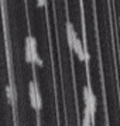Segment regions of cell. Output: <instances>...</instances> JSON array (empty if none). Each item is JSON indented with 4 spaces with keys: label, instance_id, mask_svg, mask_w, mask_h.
Masks as SVG:
<instances>
[{
    "label": "cell",
    "instance_id": "obj_1",
    "mask_svg": "<svg viewBox=\"0 0 120 126\" xmlns=\"http://www.w3.org/2000/svg\"><path fill=\"white\" fill-rule=\"evenodd\" d=\"M38 88L34 82H30L28 84V96H30V102H31V106L37 110V94H38Z\"/></svg>",
    "mask_w": 120,
    "mask_h": 126
},
{
    "label": "cell",
    "instance_id": "obj_2",
    "mask_svg": "<svg viewBox=\"0 0 120 126\" xmlns=\"http://www.w3.org/2000/svg\"><path fill=\"white\" fill-rule=\"evenodd\" d=\"M72 50L75 51V54L78 55L79 61H85V55H83V44L79 38H75L74 44H72Z\"/></svg>",
    "mask_w": 120,
    "mask_h": 126
},
{
    "label": "cell",
    "instance_id": "obj_3",
    "mask_svg": "<svg viewBox=\"0 0 120 126\" xmlns=\"http://www.w3.org/2000/svg\"><path fill=\"white\" fill-rule=\"evenodd\" d=\"M67 33H68V44L72 48V44H74L75 38H78V35L75 33V29H74V26H72V23H69V21L67 23Z\"/></svg>",
    "mask_w": 120,
    "mask_h": 126
},
{
    "label": "cell",
    "instance_id": "obj_4",
    "mask_svg": "<svg viewBox=\"0 0 120 126\" xmlns=\"http://www.w3.org/2000/svg\"><path fill=\"white\" fill-rule=\"evenodd\" d=\"M6 94H7V99H9V102L14 105L16 103V95H14V89H13V85L12 84H9L6 86Z\"/></svg>",
    "mask_w": 120,
    "mask_h": 126
},
{
    "label": "cell",
    "instance_id": "obj_5",
    "mask_svg": "<svg viewBox=\"0 0 120 126\" xmlns=\"http://www.w3.org/2000/svg\"><path fill=\"white\" fill-rule=\"evenodd\" d=\"M92 123V116L89 113V110L85 109L83 110V120H82V126H91Z\"/></svg>",
    "mask_w": 120,
    "mask_h": 126
},
{
    "label": "cell",
    "instance_id": "obj_6",
    "mask_svg": "<svg viewBox=\"0 0 120 126\" xmlns=\"http://www.w3.org/2000/svg\"><path fill=\"white\" fill-rule=\"evenodd\" d=\"M33 64L38 65V67L42 65V60L40 58V55H38V52L37 51H33Z\"/></svg>",
    "mask_w": 120,
    "mask_h": 126
},
{
    "label": "cell",
    "instance_id": "obj_7",
    "mask_svg": "<svg viewBox=\"0 0 120 126\" xmlns=\"http://www.w3.org/2000/svg\"><path fill=\"white\" fill-rule=\"evenodd\" d=\"M37 3H38V7H44L45 6V0H37Z\"/></svg>",
    "mask_w": 120,
    "mask_h": 126
},
{
    "label": "cell",
    "instance_id": "obj_8",
    "mask_svg": "<svg viewBox=\"0 0 120 126\" xmlns=\"http://www.w3.org/2000/svg\"><path fill=\"white\" fill-rule=\"evenodd\" d=\"M119 23H120V20H119Z\"/></svg>",
    "mask_w": 120,
    "mask_h": 126
}]
</instances>
